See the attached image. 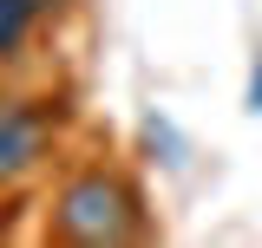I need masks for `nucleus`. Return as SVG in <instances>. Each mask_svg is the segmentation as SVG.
Here are the masks:
<instances>
[{
  "mask_svg": "<svg viewBox=\"0 0 262 248\" xmlns=\"http://www.w3.org/2000/svg\"><path fill=\"white\" fill-rule=\"evenodd\" d=\"M243 111H262V53L249 59V105H243Z\"/></svg>",
  "mask_w": 262,
  "mask_h": 248,
  "instance_id": "4",
  "label": "nucleus"
},
{
  "mask_svg": "<svg viewBox=\"0 0 262 248\" xmlns=\"http://www.w3.org/2000/svg\"><path fill=\"white\" fill-rule=\"evenodd\" d=\"M46 235L66 248H131L151 242V209L144 189L131 183L118 163H79L46 209Z\"/></svg>",
  "mask_w": 262,
  "mask_h": 248,
  "instance_id": "1",
  "label": "nucleus"
},
{
  "mask_svg": "<svg viewBox=\"0 0 262 248\" xmlns=\"http://www.w3.org/2000/svg\"><path fill=\"white\" fill-rule=\"evenodd\" d=\"M66 0H0V65L20 59L27 53V39L39 33V20L46 13H59Z\"/></svg>",
  "mask_w": 262,
  "mask_h": 248,
  "instance_id": "3",
  "label": "nucleus"
},
{
  "mask_svg": "<svg viewBox=\"0 0 262 248\" xmlns=\"http://www.w3.org/2000/svg\"><path fill=\"white\" fill-rule=\"evenodd\" d=\"M59 124H66V111L46 105V98H7L0 105V189L27 183L33 170L53 157Z\"/></svg>",
  "mask_w": 262,
  "mask_h": 248,
  "instance_id": "2",
  "label": "nucleus"
}]
</instances>
